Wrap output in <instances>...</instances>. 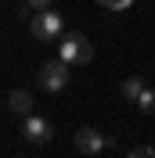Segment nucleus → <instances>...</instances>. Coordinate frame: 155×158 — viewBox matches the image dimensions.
<instances>
[{"mask_svg":"<svg viewBox=\"0 0 155 158\" xmlns=\"http://www.w3.org/2000/svg\"><path fill=\"white\" fill-rule=\"evenodd\" d=\"M101 7H108V11H126V7H134V0H97Z\"/></svg>","mask_w":155,"mask_h":158,"instance_id":"obj_9","label":"nucleus"},{"mask_svg":"<svg viewBox=\"0 0 155 158\" xmlns=\"http://www.w3.org/2000/svg\"><path fill=\"white\" fill-rule=\"evenodd\" d=\"M137 108L144 111V115H155V90L152 86H144V94L137 97Z\"/></svg>","mask_w":155,"mask_h":158,"instance_id":"obj_8","label":"nucleus"},{"mask_svg":"<svg viewBox=\"0 0 155 158\" xmlns=\"http://www.w3.org/2000/svg\"><path fill=\"white\" fill-rule=\"evenodd\" d=\"M7 111L11 115H33V94H25V90H11L7 94Z\"/></svg>","mask_w":155,"mask_h":158,"instance_id":"obj_6","label":"nucleus"},{"mask_svg":"<svg viewBox=\"0 0 155 158\" xmlns=\"http://www.w3.org/2000/svg\"><path fill=\"white\" fill-rule=\"evenodd\" d=\"M36 83L47 90V94H61V90L69 86V65H65L61 58H58V61H47V65L40 69Z\"/></svg>","mask_w":155,"mask_h":158,"instance_id":"obj_5","label":"nucleus"},{"mask_svg":"<svg viewBox=\"0 0 155 158\" xmlns=\"http://www.w3.org/2000/svg\"><path fill=\"white\" fill-rule=\"evenodd\" d=\"M72 144H76L79 155H101V151L112 148V137H108V133H101V129H94V126H83V129H76Z\"/></svg>","mask_w":155,"mask_h":158,"instance_id":"obj_3","label":"nucleus"},{"mask_svg":"<svg viewBox=\"0 0 155 158\" xmlns=\"http://www.w3.org/2000/svg\"><path fill=\"white\" fill-rule=\"evenodd\" d=\"M58 58L65 65H90L94 61V47H90L87 36H79V32H65L58 40Z\"/></svg>","mask_w":155,"mask_h":158,"instance_id":"obj_1","label":"nucleus"},{"mask_svg":"<svg viewBox=\"0 0 155 158\" xmlns=\"http://www.w3.org/2000/svg\"><path fill=\"white\" fill-rule=\"evenodd\" d=\"M119 94H123L126 101H134V104H137V97L144 94V83H141L137 76H130V79H123V86H119Z\"/></svg>","mask_w":155,"mask_h":158,"instance_id":"obj_7","label":"nucleus"},{"mask_svg":"<svg viewBox=\"0 0 155 158\" xmlns=\"http://www.w3.org/2000/svg\"><path fill=\"white\" fill-rule=\"evenodd\" d=\"M51 4L54 0H25V7H33V11H51Z\"/></svg>","mask_w":155,"mask_h":158,"instance_id":"obj_10","label":"nucleus"},{"mask_svg":"<svg viewBox=\"0 0 155 158\" xmlns=\"http://www.w3.org/2000/svg\"><path fill=\"white\" fill-rule=\"evenodd\" d=\"M29 32L36 40H61V36H65V22H61L58 11H33Z\"/></svg>","mask_w":155,"mask_h":158,"instance_id":"obj_2","label":"nucleus"},{"mask_svg":"<svg viewBox=\"0 0 155 158\" xmlns=\"http://www.w3.org/2000/svg\"><path fill=\"white\" fill-rule=\"evenodd\" d=\"M126 158H155V148H137V151H130Z\"/></svg>","mask_w":155,"mask_h":158,"instance_id":"obj_11","label":"nucleus"},{"mask_svg":"<svg viewBox=\"0 0 155 158\" xmlns=\"http://www.w3.org/2000/svg\"><path fill=\"white\" fill-rule=\"evenodd\" d=\"M22 140L33 144V148H43V144L54 140V126L47 118H40V115H25L22 118Z\"/></svg>","mask_w":155,"mask_h":158,"instance_id":"obj_4","label":"nucleus"}]
</instances>
